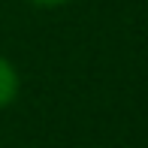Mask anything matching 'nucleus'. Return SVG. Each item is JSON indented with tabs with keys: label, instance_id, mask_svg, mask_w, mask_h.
<instances>
[{
	"label": "nucleus",
	"instance_id": "obj_1",
	"mask_svg": "<svg viewBox=\"0 0 148 148\" xmlns=\"http://www.w3.org/2000/svg\"><path fill=\"white\" fill-rule=\"evenodd\" d=\"M18 94V73L6 58H0V106H9Z\"/></svg>",
	"mask_w": 148,
	"mask_h": 148
},
{
	"label": "nucleus",
	"instance_id": "obj_2",
	"mask_svg": "<svg viewBox=\"0 0 148 148\" xmlns=\"http://www.w3.org/2000/svg\"><path fill=\"white\" fill-rule=\"evenodd\" d=\"M33 3H39V6H58V3H66V0H33Z\"/></svg>",
	"mask_w": 148,
	"mask_h": 148
}]
</instances>
